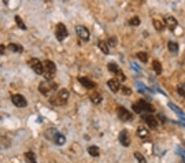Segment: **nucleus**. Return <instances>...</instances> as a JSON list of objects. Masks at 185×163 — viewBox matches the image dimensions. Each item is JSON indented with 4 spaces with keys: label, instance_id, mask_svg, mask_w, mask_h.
I'll return each mask as SVG.
<instances>
[{
    "label": "nucleus",
    "instance_id": "1",
    "mask_svg": "<svg viewBox=\"0 0 185 163\" xmlns=\"http://www.w3.org/2000/svg\"><path fill=\"white\" fill-rule=\"evenodd\" d=\"M68 97H69V92L65 88L61 89L56 96H53L50 98V103L56 106H63L67 103Z\"/></svg>",
    "mask_w": 185,
    "mask_h": 163
},
{
    "label": "nucleus",
    "instance_id": "2",
    "mask_svg": "<svg viewBox=\"0 0 185 163\" xmlns=\"http://www.w3.org/2000/svg\"><path fill=\"white\" fill-rule=\"evenodd\" d=\"M133 110L137 114L142 113V111H146V112H154L155 108L153 107L152 105H151L149 102L144 101V100H139L138 102L134 103L132 106Z\"/></svg>",
    "mask_w": 185,
    "mask_h": 163
},
{
    "label": "nucleus",
    "instance_id": "3",
    "mask_svg": "<svg viewBox=\"0 0 185 163\" xmlns=\"http://www.w3.org/2000/svg\"><path fill=\"white\" fill-rule=\"evenodd\" d=\"M56 73V66L54 62L45 60L44 62V77L47 81H51Z\"/></svg>",
    "mask_w": 185,
    "mask_h": 163
},
{
    "label": "nucleus",
    "instance_id": "4",
    "mask_svg": "<svg viewBox=\"0 0 185 163\" xmlns=\"http://www.w3.org/2000/svg\"><path fill=\"white\" fill-rule=\"evenodd\" d=\"M57 89V84L51 81H47L42 82L40 83L39 86V91L40 92V93H42L44 96H49V94L52 92H55Z\"/></svg>",
    "mask_w": 185,
    "mask_h": 163
},
{
    "label": "nucleus",
    "instance_id": "5",
    "mask_svg": "<svg viewBox=\"0 0 185 163\" xmlns=\"http://www.w3.org/2000/svg\"><path fill=\"white\" fill-rule=\"evenodd\" d=\"M68 35V33L67 29H66L65 25L63 23H59L57 25L56 30H55V36H56L57 40L59 41H63Z\"/></svg>",
    "mask_w": 185,
    "mask_h": 163
},
{
    "label": "nucleus",
    "instance_id": "6",
    "mask_svg": "<svg viewBox=\"0 0 185 163\" xmlns=\"http://www.w3.org/2000/svg\"><path fill=\"white\" fill-rule=\"evenodd\" d=\"M28 64L37 74L41 75L44 73V65L38 59H31L28 61Z\"/></svg>",
    "mask_w": 185,
    "mask_h": 163
},
{
    "label": "nucleus",
    "instance_id": "7",
    "mask_svg": "<svg viewBox=\"0 0 185 163\" xmlns=\"http://www.w3.org/2000/svg\"><path fill=\"white\" fill-rule=\"evenodd\" d=\"M118 116H119V119H121L124 122L129 121L133 119L132 113H130L129 110L124 108V106H120L119 108L118 109Z\"/></svg>",
    "mask_w": 185,
    "mask_h": 163
},
{
    "label": "nucleus",
    "instance_id": "8",
    "mask_svg": "<svg viewBox=\"0 0 185 163\" xmlns=\"http://www.w3.org/2000/svg\"><path fill=\"white\" fill-rule=\"evenodd\" d=\"M12 102L18 108H24L27 106V102H26V98L20 94H16V95L13 96Z\"/></svg>",
    "mask_w": 185,
    "mask_h": 163
},
{
    "label": "nucleus",
    "instance_id": "9",
    "mask_svg": "<svg viewBox=\"0 0 185 163\" xmlns=\"http://www.w3.org/2000/svg\"><path fill=\"white\" fill-rule=\"evenodd\" d=\"M119 141L124 147H129L131 143L130 136L127 129H123L119 135Z\"/></svg>",
    "mask_w": 185,
    "mask_h": 163
},
{
    "label": "nucleus",
    "instance_id": "10",
    "mask_svg": "<svg viewBox=\"0 0 185 163\" xmlns=\"http://www.w3.org/2000/svg\"><path fill=\"white\" fill-rule=\"evenodd\" d=\"M76 32L79 37L82 38L83 40L88 41L90 39V32L88 29L83 26H77L76 27Z\"/></svg>",
    "mask_w": 185,
    "mask_h": 163
},
{
    "label": "nucleus",
    "instance_id": "11",
    "mask_svg": "<svg viewBox=\"0 0 185 163\" xmlns=\"http://www.w3.org/2000/svg\"><path fill=\"white\" fill-rule=\"evenodd\" d=\"M142 119H144L145 122L147 124V125L151 129H156L158 126V122L156 119L152 115H149V114H146V115H142Z\"/></svg>",
    "mask_w": 185,
    "mask_h": 163
},
{
    "label": "nucleus",
    "instance_id": "12",
    "mask_svg": "<svg viewBox=\"0 0 185 163\" xmlns=\"http://www.w3.org/2000/svg\"><path fill=\"white\" fill-rule=\"evenodd\" d=\"M165 23H166V27L170 29V31H174L176 29L177 26H178V22L174 17L172 16H168L165 18Z\"/></svg>",
    "mask_w": 185,
    "mask_h": 163
},
{
    "label": "nucleus",
    "instance_id": "13",
    "mask_svg": "<svg viewBox=\"0 0 185 163\" xmlns=\"http://www.w3.org/2000/svg\"><path fill=\"white\" fill-rule=\"evenodd\" d=\"M107 85H108V87H109V89L114 93H117L120 88L119 81L117 78L109 79V81L107 82Z\"/></svg>",
    "mask_w": 185,
    "mask_h": 163
},
{
    "label": "nucleus",
    "instance_id": "14",
    "mask_svg": "<svg viewBox=\"0 0 185 163\" xmlns=\"http://www.w3.org/2000/svg\"><path fill=\"white\" fill-rule=\"evenodd\" d=\"M79 82L87 89H93L96 86V84L94 82L91 81L87 77H81V78H79Z\"/></svg>",
    "mask_w": 185,
    "mask_h": 163
},
{
    "label": "nucleus",
    "instance_id": "15",
    "mask_svg": "<svg viewBox=\"0 0 185 163\" xmlns=\"http://www.w3.org/2000/svg\"><path fill=\"white\" fill-rule=\"evenodd\" d=\"M54 141H55V143H56L57 145L63 146L66 143V138L64 135H63L60 133H57L55 138H54Z\"/></svg>",
    "mask_w": 185,
    "mask_h": 163
},
{
    "label": "nucleus",
    "instance_id": "16",
    "mask_svg": "<svg viewBox=\"0 0 185 163\" xmlns=\"http://www.w3.org/2000/svg\"><path fill=\"white\" fill-rule=\"evenodd\" d=\"M168 106H169V107H170V108L171 109L174 113H176L177 115H179V116L182 117V118H183V117L185 116V114L183 113V110H181L179 106H176L175 104L172 103V102H169V103H168Z\"/></svg>",
    "mask_w": 185,
    "mask_h": 163
},
{
    "label": "nucleus",
    "instance_id": "17",
    "mask_svg": "<svg viewBox=\"0 0 185 163\" xmlns=\"http://www.w3.org/2000/svg\"><path fill=\"white\" fill-rule=\"evenodd\" d=\"M8 48L9 50H11L12 52H14V53H22L23 51V47L22 45L14 44V43H10L8 45Z\"/></svg>",
    "mask_w": 185,
    "mask_h": 163
},
{
    "label": "nucleus",
    "instance_id": "18",
    "mask_svg": "<svg viewBox=\"0 0 185 163\" xmlns=\"http://www.w3.org/2000/svg\"><path fill=\"white\" fill-rule=\"evenodd\" d=\"M87 152L91 156H94V157H97L100 156V148L97 146H91L87 148Z\"/></svg>",
    "mask_w": 185,
    "mask_h": 163
},
{
    "label": "nucleus",
    "instance_id": "19",
    "mask_svg": "<svg viewBox=\"0 0 185 163\" xmlns=\"http://www.w3.org/2000/svg\"><path fill=\"white\" fill-rule=\"evenodd\" d=\"M168 49L170 53L177 54L179 52V45L176 42L169 41L168 42Z\"/></svg>",
    "mask_w": 185,
    "mask_h": 163
},
{
    "label": "nucleus",
    "instance_id": "20",
    "mask_svg": "<svg viewBox=\"0 0 185 163\" xmlns=\"http://www.w3.org/2000/svg\"><path fill=\"white\" fill-rule=\"evenodd\" d=\"M25 158L26 163H37L35 154L32 152H28L25 153Z\"/></svg>",
    "mask_w": 185,
    "mask_h": 163
},
{
    "label": "nucleus",
    "instance_id": "21",
    "mask_svg": "<svg viewBox=\"0 0 185 163\" xmlns=\"http://www.w3.org/2000/svg\"><path fill=\"white\" fill-rule=\"evenodd\" d=\"M137 135L141 138V139H145L149 135V131L144 126H139L137 128Z\"/></svg>",
    "mask_w": 185,
    "mask_h": 163
},
{
    "label": "nucleus",
    "instance_id": "22",
    "mask_svg": "<svg viewBox=\"0 0 185 163\" xmlns=\"http://www.w3.org/2000/svg\"><path fill=\"white\" fill-rule=\"evenodd\" d=\"M90 99L92 100V102H93L94 104L97 105V104H100V102H102L103 98L100 93L94 92L93 94H92V95L90 96Z\"/></svg>",
    "mask_w": 185,
    "mask_h": 163
},
{
    "label": "nucleus",
    "instance_id": "23",
    "mask_svg": "<svg viewBox=\"0 0 185 163\" xmlns=\"http://www.w3.org/2000/svg\"><path fill=\"white\" fill-rule=\"evenodd\" d=\"M98 47L100 50L102 51L103 53L105 54V55H109V47H108L107 44L105 41H104V40H100V41L98 42Z\"/></svg>",
    "mask_w": 185,
    "mask_h": 163
},
{
    "label": "nucleus",
    "instance_id": "24",
    "mask_svg": "<svg viewBox=\"0 0 185 163\" xmlns=\"http://www.w3.org/2000/svg\"><path fill=\"white\" fill-rule=\"evenodd\" d=\"M108 69H109V72L114 73L115 75H117L118 73H119L120 70H121V69L119 68V66H118L117 64H116L115 63H113V62L108 64Z\"/></svg>",
    "mask_w": 185,
    "mask_h": 163
},
{
    "label": "nucleus",
    "instance_id": "25",
    "mask_svg": "<svg viewBox=\"0 0 185 163\" xmlns=\"http://www.w3.org/2000/svg\"><path fill=\"white\" fill-rule=\"evenodd\" d=\"M152 67L153 69L157 74H161L162 73V66H161V64L158 60H156L152 62Z\"/></svg>",
    "mask_w": 185,
    "mask_h": 163
},
{
    "label": "nucleus",
    "instance_id": "26",
    "mask_svg": "<svg viewBox=\"0 0 185 163\" xmlns=\"http://www.w3.org/2000/svg\"><path fill=\"white\" fill-rule=\"evenodd\" d=\"M137 90H138V92L141 93H144L145 92H151L152 91L151 90L149 87H147L146 86H145L144 84H142V82H137Z\"/></svg>",
    "mask_w": 185,
    "mask_h": 163
},
{
    "label": "nucleus",
    "instance_id": "27",
    "mask_svg": "<svg viewBox=\"0 0 185 163\" xmlns=\"http://www.w3.org/2000/svg\"><path fill=\"white\" fill-rule=\"evenodd\" d=\"M137 58H138V59H139V60L142 62V63H144V64L147 63L148 55L146 52H142V51H141V52H138V53L137 54Z\"/></svg>",
    "mask_w": 185,
    "mask_h": 163
},
{
    "label": "nucleus",
    "instance_id": "28",
    "mask_svg": "<svg viewBox=\"0 0 185 163\" xmlns=\"http://www.w3.org/2000/svg\"><path fill=\"white\" fill-rule=\"evenodd\" d=\"M15 21H16V23H17V25H18L19 28L22 29V30H26V25H25V23L23 22L22 19L20 18L19 16H16Z\"/></svg>",
    "mask_w": 185,
    "mask_h": 163
},
{
    "label": "nucleus",
    "instance_id": "29",
    "mask_svg": "<svg viewBox=\"0 0 185 163\" xmlns=\"http://www.w3.org/2000/svg\"><path fill=\"white\" fill-rule=\"evenodd\" d=\"M134 156L137 159V161H138V163H147L146 158L144 157V156L142 153H140L138 152H134Z\"/></svg>",
    "mask_w": 185,
    "mask_h": 163
},
{
    "label": "nucleus",
    "instance_id": "30",
    "mask_svg": "<svg viewBox=\"0 0 185 163\" xmlns=\"http://www.w3.org/2000/svg\"><path fill=\"white\" fill-rule=\"evenodd\" d=\"M153 25H154V27L156 28V30H157V31H161L164 30V26L160 21L153 20Z\"/></svg>",
    "mask_w": 185,
    "mask_h": 163
},
{
    "label": "nucleus",
    "instance_id": "31",
    "mask_svg": "<svg viewBox=\"0 0 185 163\" xmlns=\"http://www.w3.org/2000/svg\"><path fill=\"white\" fill-rule=\"evenodd\" d=\"M140 23H141V21H140V18L138 17H133L130 21H129V24L131 26H139Z\"/></svg>",
    "mask_w": 185,
    "mask_h": 163
},
{
    "label": "nucleus",
    "instance_id": "32",
    "mask_svg": "<svg viewBox=\"0 0 185 163\" xmlns=\"http://www.w3.org/2000/svg\"><path fill=\"white\" fill-rule=\"evenodd\" d=\"M177 90H178V92H179V95L185 98V83L181 84V85L178 86Z\"/></svg>",
    "mask_w": 185,
    "mask_h": 163
},
{
    "label": "nucleus",
    "instance_id": "33",
    "mask_svg": "<svg viewBox=\"0 0 185 163\" xmlns=\"http://www.w3.org/2000/svg\"><path fill=\"white\" fill-rule=\"evenodd\" d=\"M118 44V40L115 37H110L108 40V45L110 47H115Z\"/></svg>",
    "mask_w": 185,
    "mask_h": 163
},
{
    "label": "nucleus",
    "instance_id": "34",
    "mask_svg": "<svg viewBox=\"0 0 185 163\" xmlns=\"http://www.w3.org/2000/svg\"><path fill=\"white\" fill-rule=\"evenodd\" d=\"M122 92L124 93V95L130 96L131 94L133 93V92H132V90H131L130 88H129V87H127L123 86L122 87Z\"/></svg>",
    "mask_w": 185,
    "mask_h": 163
},
{
    "label": "nucleus",
    "instance_id": "35",
    "mask_svg": "<svg viewBox=\"0 0 185 163\" xmlns=\"http://www.w3.org/2000/svg\"><path fill=\"white\" fill-rule=\"evenodd\" d=\"M131 66H132V68H133V70H135L137 73L141 71L140 66H138V64H137V63H135V62H132V63H131Z\"/></svg>",
    "mask_w": 185,
    "mask_h": 163
},
{
    "label": "nucleus",
    "instance_id": "36",
    "mask_svg": "<svg viewBox=\"0 0 185 163\" xmlns=\"http://www.w3.org/2000/svg\"><path fill=\"white\" fill-rule=\"evenodd\" d=\"M5 51V46L3 45H0V55H2L4 54Z\"/></svg>",
    "mask_w": 185,
    "mask_h": 163
},
{
    "label": "nucleus",
    "instance_id": "37",
    "mask_svg": "<svg viewBox=\"0 0 185 163\" xmlns=\"http://www.w3.org/2000/svg\"><path fill=\"white\" fill-rule=\"evenodd\" d=\"M184 163H185V161H184Z\"/></svg>",
    "mask_w": 185,
    "mask_h": 163
}]
</instances>
